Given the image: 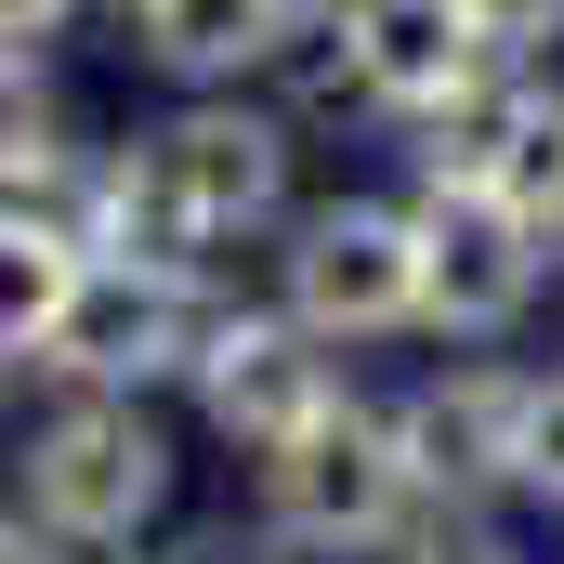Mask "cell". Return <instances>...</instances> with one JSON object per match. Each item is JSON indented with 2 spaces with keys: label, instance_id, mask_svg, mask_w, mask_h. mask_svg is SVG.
Segmentation results:
<instances>
[{
  "label": "cell",
  "instance_id": "6da1fadb",
  "mask_svg": "<svg viewBox=\"0 0 564 564\" xmlns=\"http://www.w3.org/2000/svg\"><path fill=\"white\" fill-rule=\"evenodd\" d=\"M263 512H276L289 552H394L421 525V473H408L394 408L328 394L289 446H263Z\"/></svg>",
  "mask_w": 564,
  "mask_h": 564
},
{
  "label": "cell",
  "instance_id": "7a4b0ae2",
  "mask_svg": "<svg viewBox=\"0 0 564 564\" xmlns=\"http://www.w3.org/2000/svg\"><path fill=\"white\" fill-rule=\"evenodd\" d=\"M26 512L66 552H132L171 512V433L144 421L132 394H79L26 433Z\"/></svg>",
  "mask_w": 564,
  "mask_h": 564
},
{
  "label": "cell",
  "instance_id": "3957f363",
  "mask_svg": "<svg viewBox=\"0 0 564 564\" xmlns=\"http://www.w3.org/2000/svg\"><path fill=\"white\" fill-rule=\"evenodd\" d=\"M276 315L315 328L328 355H341V341H394V328H421V224L381 210V197L302 210L289 250H276Z\"/></svg>",
  "mask_w": 564,
  "mask_h": 564
},
{
  "label": "cell",
  "instance_id": "277c9868",
  "mask_svg": "<svg viewBox=\"0 0 564 564\" xmlns=\"http://www.w3.org/2000/svg\"><path fill=\"white\" fill-rule=\"evenodd\" d=\"M197 341H210V289H197V276L93 263L79 302H66V328L40 341V368H53V381H79V394H144V381H184V368H197Z\"/></svg>",
  "mask_w": 564,
  "mask_h": 564
},
{
  "label": "cell",
  "instance_id": "5b68a950",
  "mask_svg": "<svg viewBox=\"0 0 564 564\" xmlns=\"http://www.w3.org/2000/svg\"><path fill=\"white\" fill-rule=\"evenodd\" d=\"M144 171H158L184 250H224V237H250V224L289 210V119H263V106H184L171 132H144Z\"/></svg>",
  "mask_w": 564,
  "mask_h": 564
},
{
  "label": "cell",
  "instance_id": "8992f818",
  "mask_svg": "<svg viewBox=\"0 0 564 564\" xmlns=\"http://www.w3.org/2000/svg\"><path fill=\"white\" fill-rule=\"evenodd\" d=\"M421 328H446V341H499L525 302H539V224L525 210H499L486 184H433L421 210Z\"/></svg>",
  "mask_w": 564,
  "mask_h": 564
},
{
  "label": "cell",
  "instance_id": "52a82bcc",
  "mask_svg": "<svg viewBox=\"0 0 564 564\" xmlns=\"http://www.w3.org/2000/svg\"><path fill=\"white\" fill-rule=\"evenodd\" d=\"M197 408H210V433H237L250 459L263 446H289V433L315 421L341 381H328V341L315 328H289V315H250V302H210V341H197Z\"/></svg>",
  "mask_w": 564,
  "mask_h": 564
},
{
  "label": "cell",
  "instance_id": "ba28073f",
  "mask_svg": "<svg viewBox=\"0 0 564 564\" xmlns=\"http://www.w3.org/2000/svg\"><path fill=\"white\" fill-rule=\"evenodd\" d=\"M408 473H421V499H486V486H512V446H525V368H486V355H446V381H421L408 408Z\"/></svg>",
  "mask_w": 564,
  "mask_h": 564
},
{
  "label": "cell",
  "instance_id": "9c48e42d",
  "mask_svg": "<svg viewBox=\"0 0 564 564\" xmlns=\"http://www.w3.org/2000/svg\"><path fill=\"white\" fill-rule=\"evenodd\" d=\"M341 66H355L368 106L421 119V106H446V93H459L473 66H499V53L473 40L459 0H341Z\"/></svg>",
  "mask_w": 564,
  "mask_h": 564
},
{
  "label": "cell",
  "instance_id": "30bf717a",
  "mask_svg": "<svg viewBox=\"0 0 564 564\" xmlns=\"http://www.w3.org/2000/svg\"><path fill=\"white\" fill-rule=\"evenodd\" d=\"M144 53L171 66V79H197V93H237V79H263L289 40V0H132Z\"/></svg>",
  "mask_w": 564,
  "mask_h": 564
},
{
  "label": "cell",
  "instance_id": "8fae6325",
  "mask_svg": "<svg viewBox=\"0 0 564 564\" xmlns=\"http://www.w3.org/2000/svg\"><path fill=\"white\" fill-rule=\"evenodd\" d=\"M79 250L53 237V224H26V210H0V355L13 368H40V341L66 328V302H79Z\"/></svg>",
  "mask_w": 564,
  "mask_h": 564
},
{
  "label": "cell",
  "instance_id": "7c38bea8",
  "mask_svg": "<svg viewBox=\"0 0 564 564\" xmlns=\"http://www.w3.org/2000/svg\"><path fill=\"white\" fill-rule=\"evenodd\" d=\"M486 197L525 210L539 237H564V93H525V119H512L499 171H486Z\"/></svg>",
  "mask_w": 564,
  "mask_h": 564
},
{
  "label": "cell",
  "instance_id": "4fadbf2b",
  "mask_svg": "<svg viewBox=\"0 0 564 564\" xmlns=\"http://www.w3.org/2000/svg\"><path fill=\"white\" fill-rule=\"evenodd\" d=\"M53 158H66V132H53V79H40V53H0V197H26Z\"/></svg>",
  "mask_w": 564,
  "mask_h": 564
},
{
  "label": "cell",
  "instance_id": "5bb4252c",
  "mask_svg": "<svg viewBox=\"0 0 564 564\" xmlns=\"http://www.w3.org/2000/svg\"><path fill=\"white\" fill-rule=\"evenodd\" d=\"M512 486L564 512V368H539V381H525V446H512Z\"/></svg>",
  "mask_w": 564,
  "mask_h": 564
},
{
  "label": "cell",
  "instance_id": "9a60e30c",
  "mask_svg": "<svg viewBox=\"0 0 564 564\" xmlns=\"http://www.w3.org/2000/svg\"><path fill=\"white\" fill-rule=\"evenodd\" d=\"M394 564H512V539L473 525V512H421V525L394 539Z\"/></svg>",
  "mask_w": 564,
  "mask_h": 564
},
{
  "label": "cell",
  "instance_id": "2e32d148",
  "mask_svg": "<svg viewBox=\"0 0 564 564\" xmlns=\"http://www.w3.org/2000/svg\"><path fill=\"white\" fill-rule=\"evenodd\" d=\"M459 13H473V40H486L499 66H525L539 40H564V0H459Z\"/></svg>",
  "mask_w": 564,
  "mask_h": 564
},
{
  "label": "cell",
  "instance_id": "e0dca14e",
  "mask_svg": "<svg viewBox=\"0 0 564 564\" xmlns=\"http://www.w3.org/2000/svg\"><path fill=\"white\" fill-rule=\"evenodd\" d=\"M66 13H79V0H0V53H40Z\"/></svg>",
  "mask_w": 564,
  "mask_h": 564
},
{
  "label": "cell",
  "instance_id": "ac0fdd59",
  "mask_svg": "<svg viewBox=\"0 0 564 564\" xmlns=\"http://www.w3.org/2000/svg\"><path fill=\"white\" fill-rule=\"evenodd\" d=\"M0 564H66V539H53V525L13 499V512H0Z\"/></svg>",
  "mask_w": 564,
  "mask_h": 564
},
{
  "label": "cell",
  "instance_id": "d6986e66",
  "mask_svg": "<svg viewBox=\"0 0 564 564\" xmlns=\"http://www.w3.org/2000/svg\"><path fill=\"white\" fill-rule=\"evenodd\" d=\"M197 564H276V552H197Z\"/></svg>",
  "mask_w": 564,
  "mask_h": 564
},
{
  "label": "cell",
  "instance_id": "ffe728a7",
  "mask_svg": "<svg viewBox=\"0 0 564 564\" xmlns=\"http://www.w3.org/2000/svg\"><path fill=\"white\" fill-rule=\"evenodd\" d=\"M302 13H341V0H289V26H302Z\"/></svg>",
  "mask_w": 564,
  "mask_h": 564
},
{
  "label": "cell",
  "instance_id": "44dd1931",
  "mask_svg": "<svg viewBox=\"0 0 564 564\" xmlns=\"http://www.w3.org/2000/svg\"><path fill=\"white\" fill-rule=\"evenodd\" d=\"M0 408H13V355H0Z\"/></svg>",
  "mask_w": 564,
  "mask_h": 564
},
{
  "label": "cell",
  "instance_id": "7402d4cb",
  "mask_svg": "<svg viewBox=\"0 0 564 564\" xmlns=\"http://www.w3.org/2000/svg\"><path fill=\"white\" fill-rule=\"evenodd\" d=\"M119 13H132V0H119Z\"/></svg>",
  "mask_w": 564,
  "mask_h": 564
}]
</instances>
